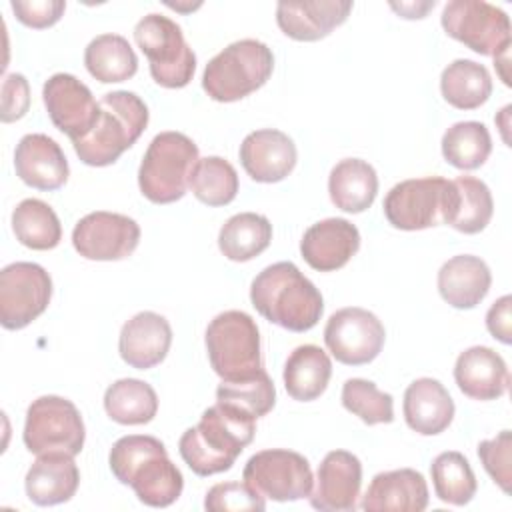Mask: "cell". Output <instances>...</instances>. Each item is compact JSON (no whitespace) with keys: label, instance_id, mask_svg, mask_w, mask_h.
<instances>
[{"label":"cell","instance_id":"cell-1","mask_svg":"<svg viewBox=\"0 0 512 512\" xmlns=\"http://www.w3.org/2000/svg\"><path fill=\"white\" fill-rule=\"evenodd\" d=\"M256 418L244 410L216 402L188 428L178 450L188 468L198 476H212L232 468L242 450L254 440Z\"/></svg>","mask_w":512,"mask_h":512},{"label":"cell","instance_id":"cell-2","mask_svg":"<svg viewBox=\"0 0 512 512\" xmlns=\"http://www.w3.org/2000/svg\"><path fill=\"white\" fill-rule=\"evenodd\" d=\"M108 462L116 480L130 486L146 506L166 508L182 494V472L170 462L166 446L154 436L130 434L118 438L110 448Z\"/></svg>","mask_w":512,"mask_h":512},{"label":"cell","instance_id":"cell-3","mask_svg":"<svg viewBox=\"0 0 512 512\" xmlns=\"http://www.w3.org/2000/svg\"><path fill=\"white\" fill-rule=\"evenodd\" d=\"M250 302L260 316L290 332L314 328L324 312L320 290L294 262L266 266L252 280Z\"/></svg>","mask_w":512,"mask_h":512},{"label":"cell","instance_id":"cell-4","mask_svg":"<svg viewBox=\"0 0 512 512\" xmlns=\"http://www.w3.org/2000/svg\"><path fill=\"white\" fill-rule=\"evenodd\" d=\"M148 106L128 90H116L98 102V120L94 128L72 142L78 158L88 166L114 164L146 130Z\"/></svg>","mask_w":512,"mask_h":512},{"label":"cell","instance_id":"cell-5","mask_svg":"<svg viewBox=\"0 0 512 512\" xmlns=\"http://www.w3.org/2000/svg\"><path fill=\"white\" fill-rule=\"evenodd\" d=\"M198 160V146L186 134L172 130L156 134L138 168L140 192L154 204L180 200L190 188Z\"/></svg>","mask_w":512,"mask_h":512},{"label":"cell","instance_id":"cell-6","mask_svg":"<svg viewBox=\"0 0 512 512\" xmlns=\"http://www.w3.org/2000/svg\"><path fill=\"white\" fill-rule=\"evenodd\" d=\"M274 70L272 50L244 38L220 50L204 68L202 88L216 102H236L262 88Z\"/></svg>","mask_w":512,"mask_h":512},{"label":"cell","instance_id":"cell-7","mask_svg":"<svg viewBox=\"0 0 512 512\" xmlns=\"http://www.w3.org/2000/svg\"><path fill=\"white\" fill-rule=\"evenodd\" d=\"M456 204V186L442 176L410 178L390 188L384 216L398 230H424L448 224Z\"/></svg>","mask_w":512,"mask_h":512},{"label":"cell","instance_id":"cell-8","mask_svg":"<svg viewBox=\"0 0 512 512\" xmlns=\"http://www.w3.org/2000/svg\"><path fill=\"white\" fill-rule=\"evenodd\" d=\"M204 340L210 366L222 380L248 378L262 368L258 326L242 310H226L214 316Z\"/></svg>","mask_w":512,"mask_h":512},{"label":"cell","instance_id":"cell-9","mask_svg":"<svg viewBox=\"0 0 512 512\" xmlns=\"http://www.w3.org/2000/svg\"><path fill=\"white\" fill-rule=\"evenodd\" d=\"M134 40L150 64V74L164 88H184L196 70V56L182 28L162 14H146L134 28Z\"/></svg>","mask_w":512,"mask_h":512},{"label":"cell","instance_id":"cell-10","mask_svg":"<svg viewBox=\"0 0 512 512\" xmlns=\"http://www.w3.org/2000/svg\"><path fill=\"white\" fill-rule=\"evenodd\" d=\"M86 438V428L80 410L62 396H40L26 410L24 446L40 456L48 452L80 454Z\"/></svg>","mask_w":512,"mask_h":512},{"label":"cell","instance_id":"cell-11","mask_svg":"<svg viewBox=\"0 0 512 512\" xmlns=\"http://www.w3.org/2000/svg\"><path fill=\"white\" fill-rule=\"evenodd\" d=\"M444 32L482 56H500L510 48L508 14L484 0H452L440 16Z\"/></svg>","mask_w":512,"mask_h":512},{"label":"cell","instance_id":"cell-12","mask_svg":"<svg viewBox=\"0 0 512 512\" xmlns=\"http://www.w3.org/2000/svg\"><path fill=\"white\" fill-rule=\"evenodd\" d=\"M242 480L264 498L292 502L308 498L314 476L308 460L292 450L272 448L250 456L242 470Z\"/></svg>","mask_w":512,"mask_h":512},{"label":"cell","instance_id":"cell-13","mask_svg":"<svg viewBox=\"0 0 512 512\" xmlns=\"http://www.w3.org/2000/svg\"><path fill=\"white\" fill-rule=\"evenodd\" d=\"M52 278L36 262H12L0 272V324L26 328L50 304Z\"/></svg>","mask_w":512,"mask_h":512},{"label":"cell","instance_id":"cell-14","mask_svg":"<svg viewBox=\"0 0 512 512\" xmlns=\"http://www.w3.org/2000/svg\"><path fill=\"white\" fill-rule=\"evenodd\" d=\"M386 330L370 310L348 306L334 312L324 328V342L332 356L346 366L372 362L384 346Z\"/></svg>","mask_w":512,"mask_h":512},{"label":"cell","instance_id":"cell-15","mask_svg":"<svg viewBox=\"0 0 512 512\" xmlns=\"http://www.w3.org/2000/svg\"><path fill=\"white\" fill-rule=\"evenodd\" d=\"M138 242V222L116 212H90L72 230L74 250L86 260H124L136 250Z\"/></svg>","mask_w":512,"mask_h":512},{"label":"cell","instance_id":"cell-16","mask_svg":"<svg viewBox=\"0 0 512 512\" xmlns=\"http://www.w3.org/2000/svg\"><path fill=\"white\" fill-rule=\"evenodd\" d=\"M42 98L52 124L72 142L86 136L98 120V102L76 76L58 72L44 82Z\"/></svg>","mask_w":512,"mask_h":512},{"label":"cell","instance_id":"cell-17","mask_svg":"<svg viewBox=\"0 0 512 512\" xmlns=\"http://www.w3.org/2000/svg\"><path fill=\"white\" fill-rule=\"evenodd\" d=\"M362 464L358 456L348 450H332L318 466L316 488L310 492V504L326 512L356 510L360 496Z\"/></svg>","mask_w":512,"mask_h":512},{"label":"cell","instance_id":"cell-18","mask_svg":"<svg viewBox=\"0 0 512 512\" xmlns=\"http://www.w3.org/2000/svg\"><path fill=\"white\" fill-rule=\"evenodd\" d=\"M240 162L246 174L262 184L284 180L296 166V144L276 128L250 132L240 144Z\"/></svg>","mask_w":512,"mask_h":512},{"label":"cell","instance_id":"cell-19","mask_svg":"<svg viewBox=\"0 0 512 512\" xmlns=\"http://www.w3.org/2000/svg\"><path fill=\"white\" fill-rule=\"evenodd\" d=\"M360 248V232L346 218H326L312 224L302 240L300 252L306 264L318 272H334L350 262Z\"/></svg>","mask_w":512,"mask_h":512},{"label":"cell","instance_id":"cell-20","mask_svg":"<svg viewBox=\"0 0 512 512\" xmlns=\"http://www.w3.org/2000/svg\"><path fill=\"white\" fill-rule=\"evenodd\" d=\"M350 0H300L278 2L276 22L280 30L298 42H316L346 22Z\"/></svg>","mask_w":512,"mask_h":512},{"label":"cell","instance_id":"cell-21","mask_svg":"<svg viewBox=\"0 0 512 512\" xmlns=\"http://www.w3.org/2000/svg\"><path fill=\"white\" fill-rule=\"evenodd\" d=\"M18 178L36 190H58L66 184L70 168L56 140L46 134H26L14 152Z\"/></svg>","mask_w":512,"mask_h":512},{"label":"cell","instance_id":"cell-22","mask_svg":"<svg viewBox=\"0 0 512 512\" xmlns=\"http://www.w3.org/2000/svg\"><path fill=\"white\" fill-rule=\"evenodd\" d=\"M170 344L172 328L168 320L156 312L144 310L122 326L118 352L128 366L136 370H148L166 358Z\"/></svg>","mask_w":512,"mask_h":512},{"label":"cell","instance_id":"cell-23","mask_svg":"<svg viewBox=\"0 0 512 512\" xmlns=\"http://www.w3.org/2000/svg\"><path fill=\"white\" fill-rule=\"evenodd\" d=\"M454 380L472 400H496L506 394L510 374L504 358L488 346H472L456 358Z\"/></svg>","mask_w":512,"mask_h":512},{"label":"cell","instance_id":"cell-24","mask_svg":"<svg viewBox=\"0 0 512 512\" xmlns=\"http://www.w3.org/2000/svg\"><path fill=\"white\" fill-rule=\"evenodd\" d=\"M426 506L428 484L412 468L376 474L362 498V508L368 512H422Z\"/></svg>","mask_w":512,"mask_h":512},{"label":"cell","instance_id":"cell-25","mask_svg":"<svg viewBox=\"0 0 512 512\" xmlns=\"http://www.w3.org/2000/svg\"><path fill=\"white\" fill-rule=\"evenodd\" d=\"M80 484V472L74 456L64 452L40 454L26 472L24 488L36 506H54L68 502Z\"/></svg>","mask_w":512,"mask_h":512},{"label":"cell","instance_id":"cell-26","mask_svg":"<svg viewBox=\"0 0 512 512\" xmlns=\"http://www.w3.org/2000/svg\"><path fill=\"white\" fill-rule=\"evenodd\" d=\"M404 420L422 434L436 436L444 432L454 418V400L442 382L434 378H418L404 392Z\"/></svg>","mask_w":512,"mask_h":512},{"label":"cell","instance_id":"cell-27","mask_svg":"<svg viewBox=\"0 0 512 512\" xmlns=\"http://www.w3.org/2000/svg\"><path fill=\"white\" fill-rule=\"evenodd\" d=\"M492 284L488 264L472 254L452 256L438 270V292L440 296L458 310L478 306Z\"/></svg>","mask_w":512,"mask_h":512},{"label":"cell","instance_id":"cell-28","mask_svg":"<svg viewBox=\"0 0 512 512\" xmlns=\"http://www.w3.org/2000/svg\"><path fill=\"white\" fill-rule=\"evenodd\" d=\"M328 194L336 208L360 214L372 206L378 194V176L372 164L360 158L340 160L328 176Z\"/></svg>","mask_w":512,"mask_h":512},{"label":"cell","instance_id":"cell-29","mask_svg":"<svg viewBox=\"0 0 512 512\" xmlns=\"http://www.w3.org/2000/svg\"><path fill=\"white\" fill-rule=\"evenodd\" d=\"M332 362L316 344H304L290 352L284 364L286 392L298 402L316 400L328 386Z\"/></svg>","mask_w":512,"mask_h":512},{"label":"cell","instance_id":"cell-30","mask_svg":"<svg viewBox=\"0 0 512 512\" xmlns=\"http://www.w3.org/2000/svg\"><path fill=\"white\" fill-rule=\"evenodd\" d=\"M272 240V224L256 212L230 216L218 234L220 252L232 262H248L262 254Z\"/></svg>","mask_w":512,"mask_h":512},{"label":"cell","instance_id":"cell-31","mask_svg":"<svg viewBox=\"0 0 512 512\" xmlns=\"http://www.w3.org/2000/svg\"><path fill=\"white\" fill-rule=\"evenodd\" d=\"M440 92L458 110L480 108L492 94V78L486 66L458 58L442 70Z\"/></svg>","mask_w":512,"mask_h":512},{"label":"cell","instance_id":"cell-32","mask_svg":"<svg viewBox=\"0 0 512 512\" xmlns=\"http://www.w3.org/2000/svg\"><path fill=\"white\" fill-rule=\"evenodd\" d=\"M84 66L102 84L124 82L138 70V56L120 34H100L84 50Z\"/></svg>","mask_w":512,"mask_h":512},{"label":"cell","instance_id":"cell-33","mask_svg":"<svg viewBox=\"0 0 512 512\" xmlns=\"http://www.w3.org/2000/svg\"><path fill=\"white\" fill-rule=\"evenodd\" d=\"M104 410L110 420L124 426L148 424L158 412V396L144 380L120 378L106 388Z\"/></svg>","mask_w":512,"mask_h":512},{"label":"cell","instance_id":"cell-34","mask_svg":"<svg viewBox=\"0 0 512 512\" xmlns=\"http://www.w3.org/2000/svg\"><path fill=\"white\" fill-rule=\"evenodd\" d=\"M16 240L32 250H52L62 240V224L46 202L38 198L22 200L12 212Z\"/></svg>","mask_w":512,"mask_h":512},{"label":"cell","instance_id":"cell-35","mask_svg":"<svg viewBox=\"0 0 512 512\" xmlns=\"http://www.w3.org/2000/svg\"><path fill=\"white\" fill-rule=\"evenodd\" d=\"M490 152L492 138L482 122H456L442 136V156L458 170L480 168L488 160Z\"/></svg>","mask_w":512,"mask_h":512},{"label":"cell","instance_id":"cell-36","mask_svg":"<svg viewBox=\"0 0 512 512\" xmlns=\"http://www.w3.org/2000/svg\"><path fill=\"white\" fill-rule=\"evenodd\" d=\"M430 474L436 496L446 504L464 506L474 498L478 490L472 466L460 452L450 450L438 454L430 466Z\"/></svg>","mask_w":512,"mask_h":512},{"label":"cell","instance_id":"cell-37","mask_svg":"<svg viewBox=\"0 0 512 512\" xmlns=\"http://www.w3.org/2000/svg\"><path fill=\"white\" fill-rule=\"evenodd\" d=\"M452 182L456 186V204L448 226L464 234L482 232L494 214L490 188L474 176H458Z\"/></svg>","mask_w":512,"mask_h":512},{"label":"cell","instance_id":"cell-38","mask_svg":"<svg viewBox=\"0 0 512 512\" xmlns=\"http://www.w3.org/2000/svg\"><path fill=\"white\" fill-rule=\"evenodd\" d=\"M238 174L234 166L220 156L200 158L192 178L190 188L192 194L208 206H226L238 194Z\"/></svg>","mask_w":512,"mask_h":512},{"label":"cell","instance_id":"cell-39","mask_svg":"<svg viewBox=\"0 0 512 512\" xmlns=\"http://www.w3.org/2000/svg\"><path fill=\"white\" fill-rule=\"evenodd\" d=\"M216 402L236 406L258 420L274 408L276 388L268 372L260 368L256 374L248 378L222 380L216 388Z\"/></svg>","mask_w":512,"mask_h":512},{"label":"cell","instance_id":"cell-40","mask_svg":"<svg viewBox=\"0 0 512 512\" xmlns=\"http://www.w3.org/2000/svg\"><path fill=\"white\" fill-rule=\"evenodd\" d=\"M342 406L368 426L390 424L394 420L392 396L364 378H350L344 382Z\"/></svg>","mask_w":512,"mask_h":512},{"label":"cell","instance_id":"cell-41","mask_svg":"<svg viewBox=\"0 0 512 512\" xmlns=\"http://www.w3.org/2000/svg\"><path fill=\"white\" fill-rule=\"evenodd\" d=\"M204 508L210 512L264 510L266 502L264 496L246 482H220L206 492Z\"/></svg>","mask_w":512,"mask_h":512},{"label":"cell","instance_id":"cell-42","mask_svg":"<svg viewBox=\"0 0 512 512\" xmlns=\"http://www.w3.org/2000/svg\"><path fill=\"white\" fill-rule=\"evenodd\" d=\"M478 458L490 478L510 494L512 482V434L510 430H502L492 440H482L478 444Z\"/></svg>","mask_w":512,"mask_h":512},{"label":"cell","instance_id":"cell-43","mask_svg":"<svg viewBox=\"0 0 512 512\" xmlns=\"http://www.w3.org/2000/svg\"><path fill=\"white\" fill-rule=\"evenodd\" d=\"M10 6L24 26L36 30L54 26L66 10L64 0H12Z\"/></svg>","mask_w":512,"mask_h":512},{"label":"cell","instance_id":"cell-44","mask_svg":"<svg viewBox=\"0 0 512 512\" xmlns=\"http://www.w3.org/2000/svg\"><path fill=\"white\" fill-rule=\"evenodd\" d=\"M30 108V86L22 74H6L2 80V122L20 120Z\"/></svg>","mask_w":512,"mask_h":512},{"label":"cell","instance_id":"cell-45","mask_svg":"<svg viewBox=\"0 0 512 512\" xmlns=\"http://www.w3.org/2000/svg\"><path fill=\"white\" fill-rule=\"evenodd\" d=\"M510 308H512V298L506 294V296L498 298L486 314L488 332L496 340H500L502 344L512 342V314H510Z\"/></svg>","mask_w":512,"mask_h":512},{"label":"cell","instance_id":"cell-46","mask_svg":"<svg viewBox=\"0 0 512 512\" xmlns=\"http://www.w3.org/2000/svg\"><path fill=\"white\" fill-rule=\"evenodd\" d=\"M398 14H402V18H424L426 12L418 10L420 6L418 4H390Z\"/></svg>","mask_w":512,"mask_h":512}]
</instances>
